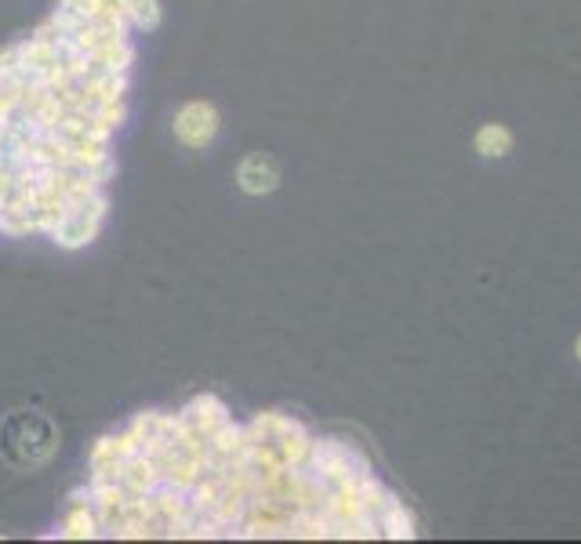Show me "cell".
Returning a JSON list of instances; mask_svg holds the SVG:
<instances>
[{
  "mask_svg": "<svg viewBox=\"0 0 581 544\" xmlns=\"http://www.w3.org/2000/svg\"><path fill=\"white\" fill-rule=\"evenodd\" d=\"M222 131V113L211 99H189L172 116V135L186 149H207Z\"/></svg>",
  "mask_w": 581,
  "mask_h": 544,
  "instance_id": "cell-1",
  "label": "cell"
},
{
  "mask_svg": "<svg viewBox=\"0 0 581 544\" xmlns=\"http://www.w3.org/2000/svg\"><path fill=\"white\" fill-rule=\"evenodd\" d=\"M237 186L248 197H269L280 186V164L269 153H248L237 164Z\"/></svg>",
  "mask_w": 581,
  "mask_h": 544,
  "instance_id": "cell-2",
  "label": "cell"
},
{
  "mask_svg": "<svg viewBox=\"0 0 581 544\" xmlns=\"http://www.w3.org/2000/svg\"><path fill=\"white\" fill-rule=\"evenodd\" d=\"M513 142L516 138L505 124H483L477 138H472V149H477L483 160H502L513 153Z\"/></svg>",
  "mask_w": 581,
  "mask_h": 544,
  "instance_id": "cell-3",
  "label": "cell"
},
{
  "mask_svg": "<svg viewBox=\"0 0 581 544\" xmlns=\"http://www.w3.org/2000/svg\"><path fill=\"white\" fill-rule=\"evenodd\" d=\"M574 356H578V359H581V334H578V338H574Z\"/></svg>",
  "mask_w": 581,
  "mask_h": 544,
  "instance_id": "cell-4",
  "label": "cell"
}]
</instances>
